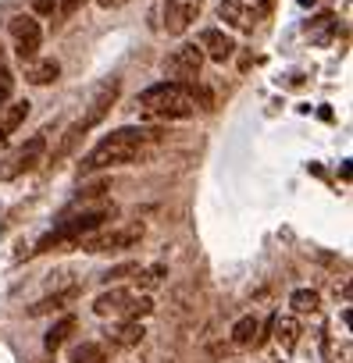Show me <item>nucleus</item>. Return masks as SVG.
Masks as SVG:
<instances>
[{"label":"nucleus","instance_id":"1","mask_svg":"<svg viewBox=\"0 0 353 363\" xmlns=\"http://www.w3.org/2000/svg\"><path fill=\"white\" fill-rule=\"evenodd\" d=\"M150 139H153V132H146V128H114L111 135H104L82 157V174L104 171V167H118V164H132Z\"/></svg>","mask_w":353,"mask_h":363},{"label":"nucleus","instance_id":"2","mask_svg":"<svg viewBox=\"0 0 353 363\" xmlns=\"http://www.w3.org/2000/svg\"><path fill=\"white\" fill-rule=\"evenodd\" d=\"M197 89L186 82H157L139 93V114L153 121H175V118H190L197 111Z\"/></svg>","mask_w":353,"mask_h":363},{"label":"nucleus","instance_id":"3","mask_svg":"<svg viewBox=\"0 0 353 363\" xmlns=\"http://www.w3.org/2000/svg\"><path fill=\"white\" fill-rule=\"evenodd\" d=\"M114 218V207H100V211H82V214H75V218H68V221H61L50 235H43L40 242H36V253H47L50 246H68V242H79L82 235H89V232H97L104 221H111Z\"/></svg>","mask_w":353,"mask_h":363},{"label":"nucleus","instance_id":"4","mask_svg":"<svg viewBox=\"0 0 353 363\" xmlns=\"http://www.w3.org/2000/svg\"><path fill=\"white\" fill-rule=\"evenodd\" d=\"M143 239V225L132 221V225H121V228H111V232H100V235H82L79 239V250L86 253H114V250H129Z\"/></svg>","mask_w":353,"mask_h":363},{"label":"nucleus","instance_id":"5","mask_svg":"<svg viewBox=\"0 0 353 363\" xmlns=\"http://www.w3.org/2000/svg\"><path fill=\"white\" fill-rule=\"evenodd\" d=\"M204 50L197 47V43H183L179 50H171V57L164 61V75L171 79V82H186V86H193L197 82V75H200V68H204Z\"/></svg>","mask_w":353,"mask_h":363},{"label":"nucleus","instance_id":"6","mask_svg":"<svg viewBox=\"0 0 353 363\" xmlns=\"http://www.w3.org/2000/svg\"><path fill=\"white\" fill-rule=\"evenodd\" d=\"M43 153H47V139L43 135H33L26 146H18L15 153H8L4 160H0V178H18V174L33 171L43 160Z\"/></svg>","mask_w":353,"mask_h":363},{"label":"nucleus","instance_id":"7","mask_svg":"<svg viewBox=\"0 0 353 363\" xmlns=\"http://www.w3.org/2000/svg\"><path fill=\"white\" fill-rule=\"evenodd\" d=\"M8 33H11V40H15V54H18L26 65H29V61H36V54H40V43H43L40 22H36L33 15H18V18H11Z\"/></svg>","mask_w":353,"mask_h":363},{"label":"nucleus","instance_id":"8","mask_svg":"<svg viewBox=\"0 0 353 363\" xmlns=\"http://www.w3.org/2000/svg\"><path fill=\"white\" fill-rule=\"evenodd\" d=\"M204 11V0H164V33L183 36Z\"/></svg>","mask_w":353,"mask_h":363},{"label":"nucleus","instance_id":"9","mask_svg":"<svg viewBox=\"0 0 353 363\" xmlns=\"http://www.w3.org/2000/svg\"><path fill=\"white\" fill-rule=\"evenodd\" d=\"M197 47L204 50V57H211V61H218V65H225V61L236 54V43H232V36H225L222 29H204Z\"/></svg>","mask_w":353,"mask_h":363},{"label":"nucleus","instance_id":"10","mask_svg":"<svg viewBox=\"0 0 353 363\" xmlns=\"http://www.w3.org/2000/svg\"><path fill=\"white\" fill-rule=\"evenodd\" d=\"M218 15H222V22H229V26H236V29L246 33V29H254L261 8H250L246 0H222V4H218Z\"/></svg>","mask_w":353,"mask_h":363},{"label":"nucleus","instance_id":"11","mask_svg":"<svg viewBox=\"0 0 353 363\" xmlns=\"http://www.w3.org/2000/svg\"><path fill=\"white\" fill-rule=\"evenodd\" d=\"M114 96H118V82H104L100 89H97V96H93V104H89V114L79 121V128L86 132V128H93L107 111H111V104H114Z\"/></svg>","mask_w":353,"mask_h":363},{"label":"nucleus","instance_id":"12","mask_svg":"<svg viewBox=\"0 0 353 363\" xmlns=\"http://www.w3.org/2000/svg\"><path fill=\"white\" fill-rule=\"evenodd\" d=\"M104 338H107L114 349H132V345H139V342L146 338V328H143L139 320H121V324L107 328Z\"/></svg>","mask_w":353,"mask_h":363},{"label":"nucleus","instance_id":"13","mask_svg":"<svg viewBox=\"0 0 353 363\" xmlns=\"http://www.w3.org/2000/svg\"><path fill=\"white\" fill-rule=\"evenodd\" d=\"M29 100H18V104H11V107H0V143H8L15 132H18V125L29 118Z\"/></svg>","mask_w":353,"mask_h":363},{"label":"nucleus","instance_id":"14","mask_svg":"<svg viewBox=\"0 0 353 363\" xmlns=\"http://www.w3.org/2000/svg\"><path fill=\"white\" fill-rule=\"evenodd\" d=\"M271 335H275L282 352H293L300 342V320L296 317H271Z\"/></svg>","mask_w":353,"mask_h":363},{"label":"nucleus","instance_id":"15","mask_svg":"<svg viewBox=\"0 0 353 363\" xmlns=\"http://www.w3.org/2000/svg\"><path fill=\"white\" fill-rule=\"evenodd\" d=\"M125 303H129V292L125 289H107V292H100L93 299V313H100V317H121Z\"/></svg>","mask_w":353,"mask_h":363},{"label":"nucleus","instance_id":"16","mask_svg":"<svg viewBox=\"0 0 353 363\" xmlns=\"http://www.w3.org/2000/svg\"><path fill=\"white\" fill-rule=\"evenodd\" d=\"M332 36H335V15H332V11H321V15L307 26V40H310L314 47H328Z\"/></svg>","mask_w":353,"mask_h":363},{"label":"nucleus","instance_id":"17","mask_svg":"<svg viewBox=\"0 0 353 363\" xmlns=\"http://www.w3.org/2000/svg\"><path fill=\"white\" fill-rule=\"evenodd\" d=\"M61 75V65L54 61V57H43V61H29V72H26V79L33 82V86H50L54 79Z\"/></svg>","mask_w":353,"mask_h":363},{"label":"nucleus","instance_id":"18","mask_svg":"<svg viewBox=\"0 0 353 363\" xmlns=\"http://www.w3.org/2000/svg\"><path fill=\"white\" fill-rule=\"evenodd\" d=\"M257 331H261V320L250 313V317H239L236 324H232V345H239V349H246V345H254L257 342Z\"/></svg>","mask_w":353,"mask_h":363},{"label":"nucleus","instance_id":"19","mask_svg":"<svg viewBox=\"0 0 353 363\" xmlns=\"http://www.w3.org/2000/svg\"><path fill=\"white\" fill-rule=\"evenodd\" d=\"M72 331H75V317H72V313H65V317H61V320L47 331V338H43L47 352H58V349L68 342V335H72Z\"/></svg>","mask_w":353,"mask_h":363},{"label":"nucleus","instance_id":"20","mask_svg":"<svg viewBox=\"0 0 353 363\" xmlns=\"http://www.w3.org/2000/svg\"><path fill=\"white\" fill-rule=\"evenodd\" d=\"M75 299V289H68V292H54V296H47V299H40L36 306H29V317H43V313H54V310H65V303H72Z\"/></svg>","mask_w":353,"mask_h":363},{"label":"nucleus","instance_id":"21","mask_svg":"<svg viewBox=\"0 0 353 363\" xmlns=\"http://www.w3.org/2000/svg\"><path fill=\"white\" fill-rule=\"evenodd\" d=\"M164 278H168V264H150V267H139V271H136V285H139L143 292L157 289Z\"/></svg>","mask_w":353,"mask_h":363},{"label":"nucleus","instance_id":"22","mask_svg":"<svg viewBox=\"0 0 353 363\" xmlns=\"http://www.w3.org/2000/svg\"><path fill=\"white\" fill-rule=\"evenodd\" d=\"M289 306H293L296 313H317V306H321V296H317L314 289H296V292L289 296Z\"/></svg>","mask_w":353,"mask_h":363},{"label":"nucleus","instance_id":"23","mask_svg":"<svg viewBox=\"0 0 353 363\" xmlns=\"http://www.w3.org/2000/svg\"><path fill=\"white\" fill-rule=\"evenodd\" d=\"M150 313H153V299H150V296H129V303H125V310H121L125 320H143V317H150Z\"/></svg>","mask_w":353,"mask_h":363},{"label":"nucleus","instance_id":"24","mask_svg":"<svg viewBox=\"0 0 353 363\" xmlns=\"http://www.w3.org/2000/svg\"><path fill=\"white\" fill-rule=\"evenodd\" d=\"M11 93H15V75H11V68L0 65V107H8Z\"/></svg>","mask_w":353,"mask_h":363},{"label":"nucleus","instance_id":"25","mask_svg":"<svg viewBox=\"0 0 353 363\" xmlns=\"http://www.w3.org/2000/svg\"><path fill=\"white\" fill-rule=\"evenodd\" d=\"M139 271V264H121V267H111L107 274H104V281H118V278H125V274H136Z\"/></svg>","mask_w":353,"mask_h":363},{"label":"nucleus","instance_id":"26","mask_svg":"<svg viewBox=\"0 0 353 363\" xmlns=\"http://www.w3.org/2000/svg\"><path fill=\"white\" fill-rule=\"evenodd\" d=\"M33 11L36 15H54L58 11V0H33Z\"/></svg>","mask_w":353,"mask_h":363},{"label":"nucleus","instance_id":"27","mask_svg":"<svg viewBox=\"0 0 353 363\" xmlns=\"http://www.w3.org/2000/svg\"><path fill=\"white\" fill-rule=\"evenodd\" d=\"M86 4V0H58V8H61V15H75L79 8Z\"/></svg>","mask_w":353,"mask_h":363},{"label":"nucleus","instance_id":"28","mask_svg":"<svg viewBox=\"0 0 353 363\" xmlns=\"http://www.w3.org/2000/svg\"><path fill=\"white\" fill-rule=\"evenodd\" d=\"M72 363H107V356L100 352V356H86V359H72Z\"/></svg>","mask_w":353,"mask_h":363},{"label":"nucleus","instance_id":"29","mask_svg":"<svg viewBox=\"0 0 353 363\" xmlns=\"http://www.w3.org/2000/svg\"><path fill=\"white\" fill-rule=\"evenodd\" d=\"M100 8H118V4H125V0H97Z\"/></svg>","mask_w":353,"mask_h":363},{"label":"nucleus","instance_id":"30","mask_svg":"<svg viewBox=\"0 0 353 363\" xmlns=\"http://www.w3.org/2000/svg\"><path fill=\"white\" fill-rule=\"evenodd\" d=\"M300 4H314V0H300Z\"/></svg>","mask_w":353,"mask_h":363}]
</instances>
